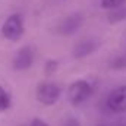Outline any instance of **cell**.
Listing matches in <instances>:
<instances>
[{"label": "cell", "mask_w": 126, "mask_h": 126, "mask_svg": "<svg viewBox=\"0 0 126 126\" xmlns=\"http://www.w3.org/2000/svg\"><path fill=\"white\" fill-rule=\"evenodd\" d=\"M84 24V18L81 15H69L67 18H64L62 22L59 24V32L63 35H70L75 34Z\"/></svg>", "instance_id": "obj_6"}, {"label": "cell", "mask_w": 126, "mask_h": 126, "mask_svg": "<svg viewBox=\"0 0 126 126\" xmlns=\"http://www.w3.org/2000/svg\"><path fill=\"white\" fill-rule=\"evenodd\" d=\"M111 66L113 67H125L126 66V56H122V57H117L111 62Z\"/></svg>", "instance_id": "obj_13"}, {"label": "cell", "mask_w": 126, "mask_h": 126, "mask_svg": "<svg viewBox=\"0 0 126 126\" xmlns=\"http://www.w3.org/2000/svg\"><path fill=\"white\" fill-rule=\"evenodd\" d=\"M10 107H12V95L4 87L0 85V113L9 110Z\"/></svg>", "instance_id": "obj_8"}, {"label": "cell", "mask_w": 126, "mask_h": 126, "mask_svg": "<svg viewBox=\"0 0 126 126\" xmlns=\"http://www.w3.org/2000/svg\"><path fill=\"white\" fill-rule=\"evenodd\" d=\"M100 4L103 9L111 10V9H116V7H120V6L126 4V0H100Z\"/></svg>", "instance_id": "obj_10"}, {"label": "cell", "mask_w": 126, "mask_h": 126, "mask_svg": "<svg viewBox=\"0 0 126 126\" xmlns=\"http://www.w3.org/2000/svg\"><path fill=\"white\" fill-rule=\"evenodd\" d=\"M59 67V62L57 60H47L46 64H44V72L47 75H53Z\"/></svg>", "instance_id": "obj_11"}, {"label": "cell", "mask_w": 126, "mask_h": 126, "mask_svg": "<svg viewBox=\"0 0 126 126\" xmlns=\"http://www.w3.org/2000/svg\"><path fill=\"white\" fill-rule=\"evenodd\" d=\"M34 59H35L34 48L30 47V46H24L15 54V57L12 60V67L15 70H27V69H30L32 66Z\"/></svg>", "instance_id": "obj_4"}, {"label": "cell", "mask_w": 126, "mask_h": 126, "mask_svg": "<svg viewBox=\"0 0 126 126\" xmlns=\"http://www.w3.org/2000/svg\"><path fill=\"white\" fill-rule=\"evenodd\" d=\"M107 107L114 113L126 111V85H120L113 90L107 97Z\"/></svg>", "instance_id": "obj_5"}, {"label": "cell", "mask_w": 126, "mask_h": 126, "mask_svg": "<svg viewBox=\"0 0 126 126\" xmlns=\"http://www.w3.org/2000/svg\"><path fill=\"white\" fill-rule=\"evenodd\" d=\"M97 41L94 40H82L79 41L75 47H73V56L76 59H82V57H87L90 56L91 53H94L95 48H97Z\"/></svg>", "instance_id": "obj_7"}, {"label": "cell", "mask_w": 126, "mask_h": 126, "mask_svg": "<svg viewBox=\"0 0 126 126\" xmlns=\"http://www.w3.org/2000/svg\"><path fill=\"white\" fill-rule=\"evenodd\" d=\"M98 126H107V125H98Z\"/></svg>", "instance_id": "obj_15"}, {"label": "cell", "mask_w": 126, "mask_h": 126, "mask_svg": "<svg viewBox=\"0 0 126 126\" xmlns=\"http://www.w3.org/2000/svg\"><path fill=\"white\" fill-rule=\"evenodd\" d=\"M60 126H81V123H79V120L75 119V117H66L62 122Z\"/></svg>", "instance_id": "obj_12"}, {"label": "cell", "mask_w": 126, "mask_h": 126, "mask_svg": "<svg viewBox=\"0 0 126 126\" xmlns=\"http://www.w3.org/2000/svg\"><path fill=\"white\" fill-rule=\"evenodd\" d=\"M25 32L24 18L19 13H12L1 25V35L9 41H18Z\"/></svg>", "instance_id": "obj_2"}, {"label": "cell", "mask_w": 126, "mask_h": 126, "mask_svg": "<svg viewBox=\"0 0 126 126\" xmlns=\"http://www.w3.org/2000/svg\"><path fill=\"white\" fill-rule=\"evenodd\" d=\"M60 94H62L60 87L53 81H43L37 85V90H35L37 100L44 106L56 104L60 98Z\"/></svg>", "instance_id": "obj_3"}, {"label": "cell", "mask_w": 126, "mask_h": 126, "mask_svg": "<svg viewBox=\"0 0 126 126\" xmlns=\"http://www.w3.org/2000/svg\"><path fill=\"white\" fill-rule=\"evenodd\" d=\"M123 19H126V4L109 10V21L110 22H120Z\"/></svg>", "instance_id": "obj_9"}, {"label": "cell", "mask_w": 126, "mask_h": 126, "mask_svg": "<svg viewBox=\"0 0 126 126\" xmlns=\"http://www.w3.org/2000/svg\"><path fill=\"white\" fill-rule=\"evenodd\" d=\"M30 126H48L43 119H40V117H34L31 120V123H30Z\"/></svg>", "instance_id": "obj_14"}, {"label": "cell", "mask_w": 126, "mask_h": 126, "mask_svg": "<svg viewBox=\"0 0 126 126\" xmlns=\"http://www.w3.org/2000/svg\"><path fill=\"white\" fill-rule=\"evenodd\" d=\"M93 85L87 79H76L67 88V100L72 106H81L93 95Z\"/></svg>", "instance_id": "obj_1"}]
</instances>
